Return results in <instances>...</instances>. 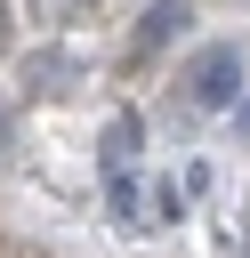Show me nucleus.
<instances>
[{"instance_id": "nucleus-3", "label": "nucleus", "mask_w": 250, "mask_h": 258, "mask_svg": "<svg viewBox=\"0 0 250 258\" xmlns=\"http://www.w3.org/2000/svg\"><path fill=\"white\" fill-rule=\"evenodd\" d=\"M242 137H250V97H242Z\"/></svg>"}, {"instance_id": "nucleus-1", "label": "nucleus", "mask_w": 250, "mask_h": 258, "mask_svg": "<svg viewBox=\"0 0 250 258\" xmlns=\"http://www.w3.org/2000/svg\"><path fill=\"white\" fill-rule=\"evenodd\" d=\"M194 97L202 105H242V48H202L194 56Z\"/></svg>"}, {"instance_id": "nucleus-4", "label": "nucleus", "mask_w": 250, "mask_h": 258, "mask_svg": "<svg viewBox=\"0 0 250 258\" xmlns=\"http://www.w3.org/2000/svg\"><path fill=\"white\" fill-rule=\"evenodd\" d=\"M0 32H8V24H0Z\"/></svg>"}, {"instance_id": "nucleus-2", "label": "nucleus", "mask_w": 250, "mask_h": 258, "mask_svg": "<svg viewBox=\"0 0 250 258\" xmlns=\"http://www.w3.org/2000/svg\"><path fill=\"white\" fill-rule=\"evenodd\" d=\"M177 24H185V8H177V0H161V8L145 16V32H137V40H145V48H161V40L177 32Z\"/></svg>"}]
</instances>
